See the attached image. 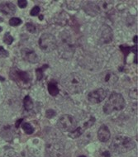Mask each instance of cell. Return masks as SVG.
Instances as JSON below:
<instances>
[{"mask_svg": "<svg viewBox=\"0 0 138 157\" xmlns=\"http://www.w3.org/2000/svg\"><path fill=\"white\" fill-rule=\"evenodd\" d=\"M61 84L71 94H79L86 88L85 80L78 73H71L65 76L62 78Z\"/></svg>", "mask_w": 138, "mask_h": 157, "instance_id": "obj_1", "label": "cell"}, {"mask_svg": "<svg viewBox=\"0 0 138 157\" xmlns=\"http://www.w3.org/2000/svg\"><path fill=\"white\" fill-rule=\"evenodd\" d=\"M59 54L65 60H71L73 57L75 46L72 37L68 32H62L60 35V43L57 44Z\"/></svg>", "mask_w": 138, "mask_h": 157, "instance_id": "obj_2", "label": "cell"}, {"mask_svg": "<svg viewBox=\"0 0 138 157\" xmlns=\"http://www.w3.org/2000/svg\"><path fill=\"white\" fill-rule=\"evenodd\" d=\"M135 141L127 136L118 135L113 138L111 143V149L116 153H126L135 147Z\"/></svg>", "mask_w": 138, "mask_h": 157, "instance_id": "obj_3", "label": "cell"}, {"mask_svg": "<svg viewBox=\"0 0 138 157\" xmlns=\"http://www.w3.org/2000/svg\"><path fill=\"white\" fill-rule=\"evenodd\" d=\"M126 106V101L122 94L113 92L108 98V101L103 106V110L106 114H111L113 112L121 111Z\"/></svg>", "mask_w": 138, "mask_h": 157, "instance_id": "obj_4", "label": "cell"}, {"mask_svg": "<svg viewBox=\"0 0 138 157\" xmlns=\"http://www.w3.org/2000/svg\"><path fill=\"white\" fill-rule=\"evenodd\" d=\"M39 46L45 52H53L57 48V41L55 36L50 33H45L39 39Z\"/></svg>", "mask_w": 138, "mask_h": 157, "instance_id": "obj_5", "label": "cell"}, {"mask_svg": "<svg viewBox=\"0 0 138 157\" xmlns=\"http://www.w3.org/2000/svg\"><path fill=\"white\" fill-rule=\"evenodd\" d=\"M57 126L63 132H71L77 128V121L73 116L65 114L59 118L57 122Z\"/></svg>", "mask_w": 138, "mask_h": 157, "instance_id": "obj_6", "label": "cell"}, {"mask_svg": "<svg viewBox=\"0 0 138 157\" xmlns=\"http://www.w3.org/2000/svg\"><path fill=\"white\" fill-rule=\"evenodd\" d=\"M10 77L13 80L22 85H27L32 81V76L27 71H20L18 69H12Z\"/></svg>", "mask_w": 138, "mask_h": 157, "instance_id": "obj_7", "label": "cell"}, {"mask_svg": "<svg viewBox=\"0 0 138 157\" xmlns=\"http://www.w3.org/2000/svg\"><path fill=\"white\" fill-rule=\"evenodd\" d=\"M98 41L101 44H108L112 42L113 38V33L112 28L108 25H103L98 33Z\"/></svg>", "mask_w": 138, "mask_h": 157, "instance_id": "obj_8", "label": "cell"}, {"mask_svg": "<svg viewBox=\"0 0 138 157\" xmlns=\"http://www.w3.org/2000/svg\"><path fill=\"white\" fill-rule=\"evenodd\" d=\"M108 91L104 89H98V90H94L88 94V100L93 104L101 103L104 100V98L107 97Z\"/></svg>", "mask_w": 138, "mask_h": 157, "instance_id": "obj_9", "label": "cell"}, {"mask_svg": "<svg viewBox=\"0 0 138 157\" xmlns=\"http://www.w3.org/2000/svg\"><path fill=\"white\" fill-rule=\"evenodd\" d=\"M118 79V77L113 71H105L100 75V80L103 84L108 85V86H113L116 84Z\"/></svg>", "mask_w": 138, "mask_h": 157, "instance_id": "obj_10", "label": "cell"}, {"mask_svg": "<svg viewBox=\"0 0 138 157\" xmlns=\"http://www.w3.org/2000/svg\"><path fill=\"white\" fill-rule=\"evenodd\" d=\"M62 144L60 142H50L46 145V151L52 157H60L62 154Z\"/></svg>", "mask_w": 138, "mask_h": 157, "instance_id": "obj_11", "label": "cell"}, {"mask_svg": "<svg viewBox=\"0 0 138 157\" xmlns=\"http://www.w3.org/2000/svg\"><path fill=\"white\" fill-rule=\"evenodd\" d=\"M22 56L25 60H27V61L30 63H33V64H36V63H37L39 61V57L36 55V53L33 50H31V49H22Z\"/></svg>", "mask_w": 138, "mask_h": 157, "instance_id": "obj_12", "label": "cell"}, {"mask_svg": "<svg viewBox=\"0 0 138 157\" xmlns=\"http://www.w3.org/2000/svg\"><path fill=\"white\" fill-rule=\"evenodd\" d=\"M98 137L99 139V141L102 142H106L110 139L111 137L110 130L106 125H102L99 127V129L98 131Z\"/></svg>", "mask_w": 138, "mask_h": 157, "instance_id": "obj_13", "label": "cell"}, {"mask_svg": "<svg viewBox=\"0 0 138 157\" xmlns=\"http://www.w3.org/2000/svg\"><path fill=\"white\" fill-rule=\"evenodd\" d=\"M0 12L5 15H13L16 12V7L10 2H3L0 3Z\"/></svg>", "mask_w": 138, "mask_h": 157, "instance_id": "obj_14", "label": "cell"}, {"mask_svg": "<svg viewBox=\"0 0 138 157\" xmlns=\"http://www.w3.org/2000/svg\"><path fill=\"white\" fill-rule=\"evenodd\" d=\"M113 2L110 1H100V2H98L97 5L98 8V10L100 11H108L112 7Z\"/></svg>", "mask_w": 138, "mask_h": 157, "instance_id": "obj_15", "label": "cell"}, {"mask_svg": "<svg viewBox=\"0 0 138 157\" xmlns=\"http://www.w3.org/2000/svg\"><path fill=\"white\" fill-rule=\"evenodd\" d=\"M48 92L52 96H56L59 94V88L56 82L52 81L48 84Z\"/></svg>", "mask_w": 138, "mask_h": 157, "instance_id": "obj_16", "label": "cell"}, {"mask_svg": "<svg viewBox=\"0 0 138 157\" xmlns=\"http://www.w3.org/2000/svg\"><path fill=\"white\" fill-rule=\"evenodd\" d=\"M23 105H24V108L27 111H30L33 109V102L30 96H26L23 99Z\"/></svg>", "mask_w": 138, "mask_h": 157, "instance_id": "obj_17", "label": "cell"}, {"mask_svg": "<svg viewBox=\"0 0 138 157\" xmlns=\"http://www.w3.org/2000/svg\"><path fill=\"white\" fill-rule=\"evenodd\" d=\"M84 132V129L82 128L81 127H77L75 130H74L73 132H71L69 133V136H71V138L73 139H75V138H78Z\"/></svg>", "mask_w": 138, "mask_h": 157, "instance_id": "obj_18", "label": "cell"}, {"mask_svg": "<svg viewBox=\"0 0 138 157\" xmlns=\"http://www.w3.org/2000/svg\"><path fill=\"white\" fill-rule=\"evenodd\" d=\"M22 129H23V131H24L27 134H33V133L34 132V128H33V127L31 124H29V123H27V122L22 123Z\"/></svg>", "mask_w": 138, "mask_h": 157, "instance_id": "obj_19", "label": "cell"}, {"mask_svg": "<svg viewBox=\"0 0 138 157\" xmlns=\"http://www.w3.org/2000/svg\"><path fill=\"white\" fill-rule=\"evenodd\" d=\"M46 68H48V65H45L41 68H38V69L36 70V79L37 80H41V78H43V71H45V69H46Z\"/></svg>", "mask_w": 138, "mask_h": 157, "instance_id": "obj_20", "label": "cell"}, {"mask_svg": "<svg viewBox=\"0 0 138 157\" xmlns=\"http://www.w3.org/2000/svg\"><path fill=\"white\" fill-rule=\"evenodd\" d=\"M13 41V37L12 36L11 34L9 33H6L3 36V42L7 45H11Z\"/></svg>", "mask_w": 138, "mask_h": 157, "instance_id": "obj_21", "label": "cell"}, {"mask_svg": "<svg viewBox=\"0 0 138 157\" xmlns=\"http://www.w3.org/2000/svg\"><path fill=\"white\" fill-rule=\"evenodd\" d=\"M120 50L122 51L123 55H124L125 60H126L127 56H128V54H129L131 52V47L128 46H126V45H122V46H120Z\"/></svg>", "mask_w": 138, "mask_h": 157, "instance_id": "obj_22", "label": "cell"}, {"mask_svg": "<svg viewBox=\"0 0 138 157\" xmlns=\"http://www.w3.org/2000/svg\"><path fill=\"white\" fill-rule=\"evenodd\" d=\"M22 23V20L18 17H12L10 20H9V24L13 26V27H17Z\"/></svg>", "mask_w": 138, "mask_h": 157, "instance_id": "obj_23", "label": "cell"}, {"mask_svg": "<svg viewBox=\"0 0 138 157\" xmlns=\"http://www.w3.org/2000/svg\"><path fill=\"white\" fill-rule=\"evenodd\" d=\"M26 27H27V29L28 32H30L31 33H35L36 31V27L34 24L31 23V22H28L26 24Z\"/></svg>", "mask_w": 138, "mask_h": 157, "instance_id": "obj_24", "label": "cell"}, {"mask_svg": "<svg viewBox=\"0 0 138 157\" xmlns=\"http://www.w3.org/2000/svg\"><path fill=\"white\" fill-rule=\"evenodd\" d=\"M40 11H41V9H40V8L38 7V6H35L34 8L31 10L30 12V14L31 16H37V15H39V13H40Z\"/></svg>", "mask_w": 138, "mask_h": 157, "instance_id": "obj_25", "label": "cell"}, {"mask_svg": "<svg viewBox=\"0 0 138 157\" xmlns=\"http://www.w3.org/2000/svg\"><path fill=\"white\" fill-rule=\"evenodd\" d=\"M8 56V51H6L3 46H0V58H6Z\"/></svg>", "mask_w": 138, "mask_h": 157, "instance_id": "obj_26", "label": "cell"}, {"mask_svg": "<svg viewBox=\"0 0 138 157\" xmlns=\"http://www.w3.org/2000/svg\"><path fill=\"white\" fill-rule=\"evenodd\" d=\"M56 113L54 111V110H52V109H49L46 112V117H48V118H52V117H54L56 116Z\"/></svg>", "mask_w": 138, "mask_h": 157, "instance_id": "obj_27", "label": "cell"}, {"mask_svg": "<svg viewBox=\"0 0 138 157\" xmlns=\"http://www.w3.org/2000/svg\"><path fill=\"white\" fill-rule=\"evenodd\" d=\"M17 4H18L19 8H24L27 6V0H18L17 1Z\"/></svg>", "mask_w": 138, "mask_h": 157, "instance_id": "obj_28", "label": "cell"}, {"mask_svg": "<svg viewBox=\"0 0 138 157\" xmlns=\"http://www.w3.org/2000/svg\"><path fill=\"white\" fill-rule=\"evenodd\" d=\"M130 96L132 98H137V89H133L130 92Z\"/></svg>", "mask_w": 138, "mask_h": 157, "instance_id": "obj_29", "label": "cell"}, {"mask_svg": "<svg viewBox=\"0 0 138 157\" xmlns=\"http://www.w3.org/2000/svg\"><path fill=\"white\" fill-rule=\"evenodd\" d=\"M4 157H18V155L14 151H8V153H6Z\"/></svg>", "mask_w": 138, "mask_h": 157, "instance_id": "obj_30", "label": "cell"}, {"mask_svg": "<svg viewBox=\"0 0 138 157\" xmlns=\"http://www.w3.org/2000/svg\"><path fill=\"white\" fill-rule=\"evenodd\" d=\"M22 121H23V119H22V118L19 119L18 121H17V122H16V127H17V128H18L19 126H20V124H21V122H22Z\"/></svg>", "mask_w": 138, "mask_h": 157, "instance_id": "obj_31", "label": "cell"}, {"mask_svg": "<svg viewBox=\"0 0 138 157\" xmlns=\"http://www.w3.org/2000/svg\"><path fill=\"white\" fill-rule=\"evenodd\" d=\"M103 155H104L105 157H110V153L108 151H104L103 153Z\"/></svg>", "mask_w": 138, "mask_h": 157, "instance_id": "obj_32", "label": "cell"}, {"mask_svg": "<svg viewBox=\"0 0 138 157\" xmlns=\"http://www.w3.org/2000/svg\"><path fill=\"white\" fill-rule=\"evenodd\" d=\"M133 41H134V43L136 44L137 43V36H135L134 38H133Z\"/></svg>", "mask_w": 138, "mask_h": 157, "instance_id": "obj_33", "label": "cell"}, {"mask_svg": "<svg viewBox=\"0 0 138 157\" xmlns=\"http://www.w3.org/2000/svg\"><path fill=\"white\" fill-rule=\"evenodd\" d=\"M3 22V19L0 17V22Z\"/></svg>", "mask_w": 138, "mask_h": 157, "instance_id": "obj_34", "label": "cell"}, {"mask_svg": "<svg viewBox=\"0 0 138 157\" xmlns=\"http://www.w3.org/2000/svg\"><path fill=\"white\" fill-rule=\"evenodd\" d=\"M42 18H43V16L41 15V16H40V19H41V20H42Z\"/></svg>", "mask_w": 138, "mask_h": 157, "instance_id": "obj_35", "label": "cell"}, {"mask_svg": "<svg viewBox=\"0 0 138 157\" xmlns=\"http://www.w3.org/2000/svg\"><path fill=\"white\" fill-rule=\"evenodd\" d=\"M2 31H3V28H2V27H0V33H1V32H2Z\"/></svg>", "mask_w": 138, "mask_h": 157, "instance_id": "obj_36", "label": "cell"}, {"mask_svg": "<svg viewBox=\"0 0 138 157\" xmlns=\"http://www.w3.org/2000/svg\"><path fill=\"white\" fill-rule=\"evenodd\" d=\"M79 157H86L85 155H80V156H79Z\"/></svg>", "mask_w": 138, "mask_h": 157, "instance_id": "obj_37", "label": "cell"}]
</instances>
